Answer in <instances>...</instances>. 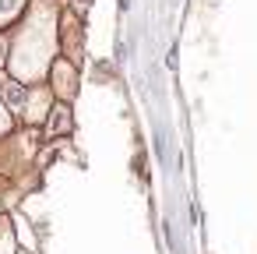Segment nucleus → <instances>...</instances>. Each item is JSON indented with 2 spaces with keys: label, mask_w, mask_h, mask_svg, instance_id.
<instances>
[{
  "label": "nucleus",
  "mask_w": 257,
  "mask_h": 254,
  "mask_svg": "<svg viewBox=\"0 0 257 254\" xmlns=\"http://www.w3.org/2000/svg\"><path fill=\"white\" fill-rule=\"evenodd\" d=\"M60 0H29L8 39V74L22 85H39L60 57Z\"/></svg>",
  "instance_id": "f257e3e1"
},
{
  "label": "nucleus",
  "mask_w": 257,
  "mask_h": 254,
  "mask_svg": "<svg viewBox=\"0 0 257 254\" xmlns=\"http://www.w3.org/2000/svg\"><path fill=\"white\" fill-rule=\"evenodd\" d=\"M43 127H46V138H67V134L74 131L71 103H53L50 113H46V120H43Z\"/></svg>",
  "instance_id": "39448f33"
},
{
  "label": "nucleus",
  "mask_w": 257,
  "mask_h": 254,
  "mask_svg": "<svg viewBox=\"0 0 257 254\" xmlns=\"http://www.w3.org/2000/svg\"><path fill=\"white\" fill-rule=\"evenodd\" d=\"M0 67H8V39L0 36Z\"/></svg>",
  "instance_id": "9b49d317"
},
{
  "label": "nucleus",
  "mask_w": 257,
  "mask_h": 254,
  "mask_svg": "<svg viewBox=\"0 0 257 254\" xmlns=\"http://www.w3.org/2000/svg\"><path fill=\"white\" fill-rule=\"evenodd\" d=\"M92 4H95V0H71V11H74V15H81V18H85V15H88V11H92Z\"/></svg>",
  "instance_id": "9d476101"
},
{
  "label": "nucleus",
  "mask_w": 257,
  "mask_h": 254,
  "mask_svg": "<svg viewBox=\"0 0 257 254\" xmlns=\"http://www.w3.org/2000/svg\"><path fill=\"white\" fill-rule=\"evenodd\" d=\"M25 8H29V0H0V32L11 29L25 15Z\"/></svg>",
  "instance_id": "0eeeda50"
},
{
  "label": "nucleus",
  "mask_w": 257,
  "mask_h": 254,
  "mask_svg": "<svg viewBox=\"0 0 257 254\" xmlns=\"http://www.w3.org/2000/svg\"><path fill=\"white\" fill-rule=\"evenodd\" d=\"M60 50H64V57L71 64H81L85 60V22L71 8L60 11Z\"/></svg>",
  "instance_id": "7ed1b4c3"
},
{
  "label": "nucleus",
  "mask_w": 257,
  "mask_h": 254,
  "mask_svg": "<svg viewBox=\"0 0 257 254\" xmlns=\"http://www.w3.org/2000/svg\"><path fill=\"white\" fill-rule=\"evenodd\" d=\"M11 134H15V113H11L4 103H0V141L11 138Z\"/></svg>",
  "instance_id": "1a4fd4ad"
},
{
  "label": "nucleus",
  "mask_w": 257,
  "mask_h": 254,
  "mask_svg": "<svg viewBox=\"0 0 257 254\" xmlns=\"http://www.w3.org/2000/svg\"><path fill=\"white\" fill-rule=\"evenodd\" d=\"M53 103H57V99H53L50 85H43V81H39V85H29V99H25L22 120H25V124H43Z\"/></svg>",
  "instance_id": "20e7f679"
},
{
  "label": "nucleus",
  "mask_w": 257,
  "mask_h": 254,
  "mask_svg": "<svg viewBox=\"0 0 257 254\" xmlns=\"http://www.w3.org/2000/svg\"><path fill=\"white\" fill-rule=\"evenodd\" d=\"M46 85L53 92L57 103H71L81 89V78H78V64H71L67 57H57L50 64V74H46Z\"/></svg>",
  "instance_id": "f03ea898"
},
{
  "label": "nucleus",
  "mask_w": 257,
  "mask_h": 254,
  "mask_svg": "<svg viewBox=\"0 0 257 254\" xmlns=\"http://www.w3.org/2000/svg\"><path fill=\"white\" fill-rule=\"evenodd\" d=\"M25 99H29V85H22L11 74H4V81H0V103H4L11 113H22L25 110Z\"/></svg>",
  "instance_id": "423d86ee"
},
{
  "label": "nucleus",
  "mask_w": 257,
  "mask_h": 254,
  "mask_svg": "<svg viewBox=\"0 0 257 254\" xmlns=\"http://www.w3.org/2000/svg\"><path fill=\"white\" fill-rule=\"evenodd\" d=\"M0 254H18V240H15V229H11L8 215H0Z\"/></svg>",
  "instance_id": "6e6552de"
}]
</instances>
